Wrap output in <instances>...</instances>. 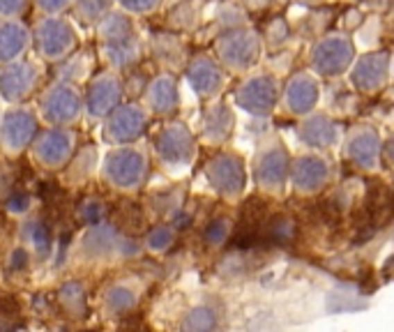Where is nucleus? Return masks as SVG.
I'll use <instances>...</instances> for the list:
<instances>
[{"label":"nucleus","instance_id":"obj_1","mask_svg":"<svg viewBox=\"0 0 394 332\" xmlns=\"http://www.w3.org/2000/svg\"><path fill=\"white\" fill-rule=\"evenodd\" d=\"M263 38L261 33L252 26H235L228 28L214 42V56L224 65L228 74L245 76L256 65L261 63L263 56Z\"/></svg>","mask_w":394,"mask_h":332},{"label":"nucleus","instance_id":"obj_2","mask_svg":"<svg viewBox=\"0 0 394 332\" xmlns=\"http://www.w3.org/2000/svg\"><path fill=\"white\" fill-rule=\"evenodd\" d=\"M233 97L238 109L245 111L249 118L265 120L279 109V102H282V81L272 72L252 69L249 74L242 76Z\"/></svg>","mask_w":394,"mask_h":332},{"label":"nucleus","instance_id":"obj_3","mask_svg":"<svg viewBox=\"0 0 394 332\" xmlns=\"http://www.w3.org/2000/svg\"><path fill=\"white\" fill-rule=\"evenodd\" d=\"M291 162L293 157L286 150L282 141L270 139L256 150L252 169H249V178L254 180V185L259 187L268 197H279L289 187L291 178Z\"/></svg>","mask_w":394,"mask_h":332},{"label":"nucleus","instance_id":"obj_4","mask_svg":"<svg viewBox=\"0 0 394 332\" xmlns=\"http://www.w3.org/2000/svg\"><path fill=\"white\" fill-rule=\"evenodd\" d=\"M355 60V42L348 33L332 31L314 42L309 51V69L320 78L346 76Z\"/></svg>","mask_w":394,"mask_h":332},{"label":"nucleus","instance_id":"obj_5","mask_svg":"<svg viewBox=\"0 0 394 332\" xmlns=\"http://www.w3.org/2000/svg\"><path fill=\"white\" fill-rule=\"evenodd\" d=\"M205 180L219 199L235 204V201H240L247 194L249 169L238 153L221 150V153L212 155L210 160H207Z\"/></svg>","mask_w":394,"mask_h":332},{"label":"nucleus","instance_id":"obj_6","mask_svg":"<svg viewBox=\"0 0 394 332\" xmlns=\"http://www.w3.org/2000/svg\"><path fill=\"white\" fill-rule=\"evenodd\" d=\"M334 180V164L327 157V153L318 150H302L293 157L291 162V178L289 185L298 197L311 199L323 194Z\"/></svg>","mask_w":394,"mask_h":332},{"label":"nucleus","instance_id":"obj_7","mask_svg":"<svg viewBox=\"0 0 394 332\" xmlns=\"http://www.w3.org/2000/svg\"><path fill=\"white\" fill-rule=\"evenodd\" d=\"M346 76L350 88L355 92H360V95H378L392 81L390 53L381 51V49H371V51L355 56Z\"/></svg>","mask_w":394,"mask_h":332},{"label":"nucleus","instance_id":"obj_8","mask_svg":"<svg viewBox=\"0 0 394 332\" xmlns=\"http://www.w3.org/2000/svg\"><path fill=\"white\" fill-rule=\"evenodd\" d=\"M320 99H323V78L316 72L298 69L286 78L282 85V111H286L293 118H302V115L318 109Z\"/></svg>","mask_w":394,"mask_h":332},{"label":"nucleus","instance_id":"obj_9","mask_svg":"<svg viewBox=\"0 0 394 332\" xmlns=\"http://www.w3.org/2000/svg\"><path fill=\"white\" fill-rule=\"evenodd\" d=\"M343 157L362 173H376L383 164V134L374 125H355L341 139Z\"/></svg>","mask_w":394,"mask_h":332},{"label":"nucleus","instance_id":"obj_10","mask_svg":"<svg viewBox=\"0 0 394 332\" xmlns=\"http://www.w3.org/2000/svg\"><path fill=\"white\" fill-rule=\"evenodd\" d=\"M102 42L106 58L116 67H127L139 58V38L125 14H109L102 21Z\"/></svg>","mask_w":394,"mask_h":332},{"label":"nucleus","instance_id":"obj_11","mask_svg":"<svg viewBox=\"0 0 394 332\" xmlns=\"http://www.w3.org/2000/svg\"><path fill=\"white\" fill-rule=\"evenodd\" d=\"M155 150L166 169H187L196 157V136L185 122H171L157 136Z\"/></svg>","mask_w":394,"mask_h":332},{"label":"nucleus","instance_id":"obj_12","mask_svg":"<svg viewBox=\"0 0 394 332\" xmlns=\"http://www.w3.org/2000/svg\"><path fill=\"white\" fill-rule=\"evenodd\" d=\"M296 136L302 143L305 150H318V153H329V150L341 146V127L327 111H311L298 118Z\"/></svg>","mask_w":394,"mask_h":332},{"label":"nucleus","instance_id":"obj_13","mask_svg":"<svg viewBox=\"0 0 394 332\" xmlns=\"http://www.w3.org/2000/svg\"><path fill=\"white\" fill-rule=\"evenodd\" d=\"M104 173L120 190H136L148 176V157L139 148H118L106 155Z\"/></svg>","mask_w":394,"mask_h":332},{"label":"nucleus","instance_id":"obj_14","mask_svg":"<svg viewBox=\"0 0 394 332\" xmlns=\"http://www.w3.org/2000/svg\"><path fill=\"white\" fill-rule=\"evenodd\" d=\"M187 83L196 97L212 102V99H219L221 92L226 90L228 72L217 60V56H196L187 65Z\"/></svg>","mask_w":394,"mask_h":332},{"label":"nucleus","instance_id":"obj_15","mask_svg":"<svg viewBox=\"0 0 394 332\" xmlns=\"http://www.w3.org/2000/svg\"><path fill=\"white\" fill-rule=\"evenodd\" d=\"M233 129H235L233 106L228 102H221V99H212V104L203 113V122H200V139L207 146L221 148L233 136Z\"/></svg>","mask_w":394,"mask_h":332},{"label":"nucleus","instance_id":"obj_16","mask_svg":"<svg viewBox=\"0 0 394 332\" xmlns=\"http://www.w3.org/2000/svg\"><path fill=\"white\" fill-rule=\"evenodd\" d=\"M148 125V115L141 106L127 104L123 109L111 111V118L106 122V136L113 143H132L143 134Z\"/></svg>","mask_w":394,"mask_h":332},{"label":"nucleus","instance_id":"obj_17","mask_svg":"<svg viewBox=\"0 0 394 332\" xmlns=\"http://www.w3.org/2000/svg\"><path fill=\"white\" fill-rule=\"evenodd\" d=\"M40 51L51 60L65 58L69 49L74 47V28L62 19H46L37 28Z\"/></svg>","mask_w":394,"mask_h":332},{"label":"nucleus","instance_id":"obj_18","mask_svg":"<svg viewBox=\"0 0 394 332\" xmlns=\"http://www.w3.org/2000/svg\"><path fill=\"white\" fill-rule=\"evenodd\" d=\"M42 111H44V118L49 122L67 125V122H74L78 111H81V97L76 95L71 85H55L42 102Z\"/></svg>","mask_w":394,"mask_h":332},{"label":"nucleus","instance_id":"obj_19","mask_svg":"<svg viewBox=\"0 0 394 332\" xmlns=\"http://www.w3.org/2000/svg\"><path fill=\"white\" fill-rule=\"evenodd\" d=\"M37 83V69L31 63H14L0 74V92L7 102L26 97Z\"/></svg>","mask_w":394,"mask_h":332},{"label":"nucleus","instance_id":"obj_20","mask_svg":"<svg viewBox=\"0 0 394 332\" xmlns=\"http://www.w3.org/2000/svg\"><path fill=\"white\" fill-rule=\"evenodd\" d=\"M146 102L148 109L157 115H169L178 109L180 104V92H178V83L171 74H162L150 81L146 90Z\"/></svg>","mask_w":394,"mask_h":332},{"label":"nucleus","instance_id":"obj_21","mask_svg":"<svg viewBox=\"0 0 394 332\" xmlns=\"http://www.w3.org/2000/svg\"><path fill=\"white\" fill-rule=\"evenodd\" d=\"M120 95H123V85L116 76L104 74L92 81L90 92H88V111L92 115H109L116 104L120 102Z\"/></svg>","mask_w":394,"mask_h":332},{"label":"nucleus","instance_id":"obj_22","mask_svg":"<svg viewBox=\"0 0 394 332\" xmlns=\"http://www.w3.org/2000/svg\"><path fill=\"white\" fill-rule=\"evenodd\" d=\"M37 120L28 111H12L3 122V143L7 150H21L33 141Z\"/></svg>","mask_w":394,"mask_h":332},{"label":"nucleus","instance_id":"obj_23","mask_svg":"<svg viewBox=\"0 0 394 332\" xmlns=\"http://www.w3.org/2000/svg\"><path fill=\"white\" fill-rule=\"evenodd\" d=\"M71 143H74V139H71L67 132H62V129H51V132H46L37 141L35 155H37V160L42 164L60 166L71 153Z\"/></svg>","mask_w":394,"mask_h":332},{"label":"nucleus","instance_id":"obj_24","mask_svg":"<svg viewBox=\"0 0 394 332\" xmlns=\"http://www.w3.org/2000/svg\"><path fill=\"white\" fill-rule=\"evenodd\" d=\"M28 47V31L21 24L0 26V63H10L19 58Z\"/></svg>","mask_w":394,"mask_h":332},{"label":"nucleus","instance_id":"obj_25","mask_svg":"<svg viewBox=\"0 0 394 332\" xmlns=\"http://www.w3.org/2000/svg\"><path fill=\"white\" fill-rule=\"evenodd\" d=\"M219 326V316L212 307L207 305H198L194 309H189L185 314V319L180 323L182 330H191V332H203V330H214Z\"/></svg>","mask_w":394,"mask_h":332},{"label":"nucleus","instance_id":"obj_26","mask_svg":"<svg viewBox=\"0 0 394 332\" xmlns=\"http://www.w3.org/2000/svg\"><path fill=\"white\" fill-rule=\"evenodd\" d=\"M118 242L120 240L116 238V231H113L111 226H95L88 235H85V249L95 256L109 254Z\"/></svg>","mask_w":394,"mask_h":332},{"label":"nucleus","instance_id":"obj_27","mask_svg":"<svg viewBox=\"0 0 394 332\" xmlns=\"http://www.w3.org/2000/svg\"><path fill=\"white\" fill-rule=\"evenodd\" d=\"M106 307H109L113 314L130 312V309L136 307V293L132 291L130 286H125V284L111 286L109 293H106Z\"/></svg>","mask_w":394,"mask_h":332},{"label":"nucleus","instance_id":"obj_28","mask_svg":"<svg viewBox=\"0 0 394 332\" xmlns=\"http://www.w3.org/2000/svg\"><path fill=\"white\" fill-rule=\"evenodd\" d=\"M175 242V231L171 226H157L148 233L146 238V247L153 251V254H164L173 247Z\"/></svg>","mask_w":394,"mask_h":332},{"label":"nucleus","instance_id":"obj_29","mask_svg":"<svg viewBox=\"0 0 394 332\" xmlns=\"http://www.w3.org/2000/svg\"><path fill=\"white\" fill-rule=\"evenodd\" d=\"M231 229H233L231 219H226V217L212 219L205 226L203 238H205V242L210 244V247H224V244L228 242V238H231Z\"/></svg>","mask_w":394,"mask_h":332},{"label":"nucleus","instance_id":"obj_30","mask_svg":"<svg viewBox=\"0 0 394 332\" xmlns=\"http://www.w3.org/2000/svg\"><path fill=\"white\" fill-rule=\"evenodd\" d=\"M26 235L40 254H46L51 249V231H49L44 222H31L26 226Z\"/></svg>","mask_w":394,"mask_h":332},{"label":"nucleus","instance_id":"obj_31","mask_svg":"<svg viewBox=\"0 0 394 332\" xmlns=\"http://www.w3.org/2000/svg\"><path fill=\"white\" fill-rule=\"evenodd\" d=\"M60 298H62V302H65V305H67L69 312H78V314H81L83 309H85V295H83V288H81V284H76V281H69V284L62 286Z\"/></svg>","mask_w":394,"mask_h":332},{"label":"nucleus","instance_id":"obj_32","mask_svg":"<svg viewBox=\"0 0 394 332\" xmlns=\"http://www.w3.org/2000/svg\"><path fill=\"white\" fill-rule=\"evenodd\" d=\"M111 0H81L78 3V14L85 21H95V19H104L106 10H109Z\"/></svg>","mask_w":394,"mask_h":332},{"label":"nucleus","instance_id":"obj_33","mask_svg":"<svg viewBox=\"0 0 394 332\" xmlns=\"http://www.w3.org/2000/svg\"><path fill=\"white\" fill-rule=\"evenodd\" d=\"M118 3L125 12L143 17V14H153L162 5V0H118Z\"/></svg>","mask_w":394,"mask_h":332},{"label":"nucleus","instance_id":"obj_34","mask_svg":"<svg viewBox=\"0 0 394 332\" xmlns=\"http://www.w3.org/2000/svg\"><path fill=\"white\" fill-rule=\"evenodd\" d=\"M81 217L85 222H92V224H97V222H102L104 217V208L99 201H85L83 208H81Z\"/></svg>","mask_w":394,"mask_h":332},{"label":"nucleus","instance_id":"obj_35","mask_svg":"<svg viewBox=\"0 0 394 332\" xmlns=\"http://www.w3.org/2000/svg\"><path fill=\"white\" fill-rule=\"evenodd\" d=\"M26 7V0H0V17L14 19Z\"/></svg>","mask_w":394,"mask_h":332},{"label":"nucleus","instance_id":"obj_36","mask_svg":"<svg viewBox=\"0 0 394 332\" xmlns=\"http://www.w3.org/2000/svg\"><path fill=\"white\" fill-rule=\"evenodd\" d=\"M12 213H26L28 208H31V197L28 194H17V197L10 199V204H7Z\"/></svg>","mask_w":394,"mask_h":332},{"label":"nucleus","instance_id":"obj_37","mask_svg":"<svg viewBox=\"0 0 394 332\" xmlns=\"http://www.w3.org/2000/svg\"><path fill=\"white\" fill-rule=\"evenodd\" d=\"M383 164H388L394 171V132L383 139Z\"/></svg>","mask_w":394,"mask_h":332},{"label":"nucleus","instance_id":"obj_38","mask_svg":"<svg viewBox=\"0 0 394 332\" xmlns=\"http://www.w3.org/2000/svg\"><path fill=\"white\" fill-rule=\"evenodd\" d=\"M12 270H24L26 265H28V254H26V249H14L12 251Z\"/></svg>","mask_w":394,"mask_h":332},{"label":"nucleus","instance_id":"obj_39","mask_svg":"<svg viewBox=\"0 0 394 332\" xmlns=\"http://www.w3.org/2000/svg\"><path fill=\"white\" fill-rule=\"evenodd\" d=\"M37 5L44 12H60L62 7L69 5V0H37Z\"/></svg>","mask_w":394,"mask_h":332},{"label":"nucleus","instance_id":"obj_40","mask_svg":"<svg viewBox=\"0 0 394 332\" xmlns=\"http://www.w3.org/2000/svg\"><path fill=\"white\" fill-rule=\"evenodd\" d=\"M390 60H392V81H394V53H390Z\"/></svg>","mask_w":394,"mask_h":332},{"label":"nucleus","instance_id":"obj_41","mask_svg":"<svg viewBox=\"0 0 394 332\" xmlns=\"http://www.w3.org/2000/svg\"><path fill=\"white\" fill-rule=\"evenodd\" d=\"M392 240H394V226H392Z\"/></svg>","mask_w":394,"mask_h":332}]
</instances>
